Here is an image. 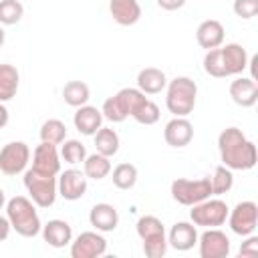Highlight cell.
<instances>
[{
    "mask_svg": "<svg viewBox=\"0 0 258 258\" xmlns=\"http://www.w3.org/2000/svg\"><path fill=\"white\" fill-rule=\"evenodd\" d=\"M32 169L48 175H58L60 173V153L56 145L40 141L32 153Z\"/></svg>",
    "mask_w": 258,
    "mask_h": 258,
    "instance_id": "12",
    "label": "cell"
},
{
    "mask_svg": "<svg viewBox=\"0 0 258 258\" xmlns=\"http://www.w3.org/2000/svg\"><path fill=\"white\" fill-rule=\"evenodd\" d=\"M4 40H6V32H4V28H2V24H0V46L4 44Z\"/></svg>",
    "mask_w": 258,
    "mask_h": 258,
    "instance_id": "43",
    "label": "cell"
},
{
    "mask_svg": "<svg viewBox=\"0 0 258 258\" xmlns=\"http://www.w3.org/2000/svg\"><path fill=\"white\" fill-rule=\"evenodd\" d=\"M187 0H157V6L161 8V10H179L183 4H185Z\"/></svg>",
    "mask_w": 258,
    "mask_h": 258,
    "instance_id": "39",
    "label": "cell"
},
{
    "mask_svg": "<svg viewBox=\"0 0 258 258\" xmlns=\"http://www.w3.org/2000/svg\"><path fill=\"white\" fill-rule=\"evenodd\" d=\"M101 113H103V119H107V121H111V123H123V121L127 119V115H125V113H123V109L119 107V103H117L115 95H113V97H109V99L103 103Z\"/></svg>",
    "mask_w": 258,
    "mask_h": 258,
    "instance_id": "36",
    "label": "cell"
},
{
    "mask_svg": "<svg viewBox=\"0 0 258 258\" xmlns=\"http://www.w3.org/2000/svg\"><path fill=\"white\" fill-rule=\"evenodd\" d=\"M2 208H6V194H4V189L0 187V210Z\"/></svg>",
    "mask_w": 258,
    "mask_h": 258,
    "instance_id": "42",
    "label": "cell"
},
{
    "mask_svg": "<svg viewBox=\"0 0 258 258\" xmlns=\"http://www.w3.org/2000/svg\"><path fill=\"white\" fill-rule=\"evenodd\" d=\"M6 218L12 226V230L16 234H20L22 238H34L42 230L34 202L26 196H14L6 202Z\"/></svg>",
    "mask_w": 258,
    "mask_h": 258,
    "instance_id": "2",
    "label": "cell"
},
{
    "mask_svg": "<svg viewBox=\"0 0 258 258\" xmlns=\"http://www.w3.org/2000/svg\"><path fill=\"white\" fill-rule=\"evenodd\" d=\"M73 123H75V129L79 133L95 135L103 127V113H101V109H97L93 105H81V107H77Z\"/></svg>",
    "mask_w": 258,
    "mask_h": 258,
    "instance_id": "17",
    "label": "cell"
},
{
    "mask_svg": "<svg viewBox=\"0 0 258 258\" xmlns=\"http://www.w3.org/2000/svg\"><path fill=\"white\" fill-rule=\"evenodd\" d=\"M165 105L173 117H187L198 101V85L189 77H175L167 81L165 87Z\"/></svg>",
    "mask_w": 258,
    "mask_h": 258,
    "instance_id": "3",
    "label": "cell"
},
{
    "mask_svg": "<svg viewBox=\"0 0 258 258\" xmlns=\"http://www.w3.org/2000/svg\"><path fill=\"white\" fill-rule=\"evenodd\" d=\"M60 157L71 165L83 163L87 157V147L79 139H64L60 143Z\"/></svg>",
    "mask_w": 258,
    "mask_h": 258,
    "instance_id": "32",
    "label": "cell"
},
{
    "mask_svg": "<svg viewBox=\"0 0 258 258\" xmlns=\"http://www.w3.org/2000/svg\"><path fill=\"white\" fill-rule=\"evenodd\" d=\"M198 244V230L191 222H175L167 234V246L177 252H187Z\"/></svg>",
    "mask_w": 258,
    "mask_h": 258,
    "instance_id": "14",
    "label": "cell"
},
{
    "mask_svg": "<svg viewBox=\"0 0 258 258\" xmlns=\"http://www.w3.org/2000/svg\"><path fill=\"white\" fill-rule=\"evenodd\" d=\"M212 196V185H210V177H202V179H185V177H177L171 181V198L181 204V206H194L200 204L204 200H208Z\"/></svg>",
    "mask_w": 258,
    "mask_h": 258,
    "instance_id": "5",
    "label": "cell"
},
{
    "mask_svg": "<svg viewBox=\"0 0 258 258\" xmlns=\"http://www.w3.org/2000/svg\"><path fill=\"white\" fill-rule=\"evenodd\" d=\"M218 149H220L222 163L232 171L234 169L246 171L256 165V159H258L256 145L238 127H226L218 135Z\"/></svg>",
    "mask_w": 258,
    "mask_h": 258,
    "instance_id": "1",
    "label": "cell"
},
{
    "mask_svg": "<svg viewBox=\"0 0 258 258\" xmlns=\"http://www.w3.org/2000/svg\"><path fill=\"white\" fill-rule=\"evenodd\" d=\"M240 254L242 256H254V254H258V238L256 236H246V242H242V246H240Z\"/></svg>",
    "mask_w": 258,
    "mask_h": 258,
    "instance_id": "38",
    "label": "cell"
},
{
    "mask_svg": "<svg viewBox=\"0 0 258 258\" xmlns=\"http://www.w3.org/2000/svg\"><path fill=\"white\" fill-rule=\"evenodd\" d=\"M18 85H20V75L16 67L10 62H2L0 64V103L14 99Z\"/></svg>",
    "mask_w": 258,
    "mask_h": 258,
    "instance_id": "23",
    "label": "cell"
},
{
    "mask_svg": "<svg viewBox=\"0 0 258 258\" xmlns=\"http://www.w3.org/2000/svg\"><path fill=\"white\" fill-rule=\"evenodd\" d=\"M198 244L202 258H226L230 254V238L218 228H208L198 236Z\"/></svg>",
    "mask_w": 258,
    "mask_h": 258,
    "instance_id": "10",
    "label": "cell"
},
{
    "mask_svg": "<svg viewBox=\"0 0 258 258\" xmlns=\"http://www.w3.org/2000/svg\"><path fill=\"white\" fill-rule=\"evenodd\" d=\"M111 171V161L107 155H101V153H91L85 157L83 161V173L87 175V179H103L107 177Z\"/></svg>",
    "mask_w": 258,
    "mask_h": 258,
    "instance_id": "25",
    "label": "cell"
},
{
    "mask_svg": "<svg viewBox=\"0 0 258 258\" xmlns=\"http://www.w3.org/2000/svg\"><path fill=\"white\" fill-rule=\"evenodd\" d=\"M93 137H95V149H97V153L107 155V157H113V155L119 151L121 141H119V135H117L115 129H111V127H101Z\"/></svg>",
    "mask_w": 258,
    "mask_h": 258,
    "instance_id": "26",
    "label": "cell"
},
{
    "mask_svg": "<svg viewBox=\"0 0 258 258\" xmlns=\"http://www.w3.org/2000/svg\"><path fill=\"white\" fill-rule=\"evenodd\" d=\"M210 185H212V196H222L228 194L234 185V173L230 167H226L224 163L218 165L214 169V175L210 177Z\"/></svg>",
    "mask_w": 258,
    "mask_h": 258,
    "instance_id": "30",
    "label": "cell"
},
{
    "mask_svg": "<svg viewBox=\"0 0 258 258\" xmlns=\"http://www.w3.org/2000/svg\"><path fill=\"white\" fill-rule=\"evenodd\" d=\"M163 139L171 147H185L194 139V125L187 117H173L163 129Z\"/></svg>",
    "mask_w": 258,
    "mask_h": 258,
    "instance_id": "13",
    "label": "cell"
},
{
    "mask_svg": "<svg viewBox=\"0 0 258 258\" xmlns=\"http://www.w3.org/2000/svg\"><path fill=\"white\" fill-rule=\"evenodd\" d=\"M230 97L238 107H254L258 101V85L250 77H238L230 83Z\"/></svg>",
    "mask_w": 258,
    "mask_h": 258,
    "instance_id": "16",
    "label": "cell"
},
{
    "mask_svg": "<svg viewBox=\"0 0 258 258\" xmlns=\"http://www.w3.org/2000/svg\"><path fill=\"white\" fill-rule=\"evenodd\" d=\"M196 38H198V44L202 48H206V50L222 46V42H224V26H222V22L214 20V18H208V20L200 22V26L196 30Z\"/></svg>",
    "mask_w": 258,
    "mask_h": 258,
    "instance_id": "21",
    "label": "cell"
},
{
    "mask_svg": "<svg viewBox=\"0 0 258 258\" xmlns=\"http://www.w3.org/2000/svg\"><path fill=\"white\" fill-rule=\"evenodd\" d=\"M58 196H62L69 202H77L87 194V175L79 169H64L56 177Z\"/></svg>",
    "mask_w": 258,
    "mask_h": 258,
    "instance_id": "11",
    "label": "cell"
},
{
    "mask_svg": "<svg viewBox=\"0 0 258 258\" xmlns=\"http://www.w3.org/2000/svg\"><path fill=\"white\" fill-rule=\"evenodd\" d=\"M228 226L238 236H250L254 234L258 226V206L250 200L240 202L234 206L232 212H228Z\"/></svg>",
    "mask_w": 258,
    "mask_h": 258,
    "instance_id": "8",
    "label": "cell"
},
{
    "mask_svg": "<svg viewBox=\"0 0 258 258\" xmlns=\"http://www.w3.org/2000/svg\"><path fill=\"white\" fill-rule=\"evenodd\" d=\"M40 232L44 242L52 248H64L73 242V228L64 220H48Z\"/></svg>",
    "mask_w": 258,
    "mask_h": 258,
    "instance_id": "18",
    "label": "cell"
},
{
    "mask_svg": "<svg viewBox=\"0 0 258 258\" xmlns=\"http://www.w3.org/2000/svg\"><path fill=\"white\" fill-rule=\"evenodd\" d=\"M24 14V6L20 0H0V24L10 26L20 22Z\"/></svg>",
    "mask_w": 258,
    "mask_h": 258,
    "instance_id": "33",
    "label": "cell"
},
{
    "mask_svg": "<svg viewBox=\"0 0 258 258\" xmlns=\"http://www.w3.org/2000/svg\"><path fill=\"white\" fill-rule=\"evenodd\" d=\"M167 87V77L157 67H145L137 75V89L145 95H157Z\"/></svg>",
    "mask_w": 258,
    "mask_h": 258,
    "instance_id": "22",
    "label": "cell"
},
{
    "mask_svg": "<svg viewBox=\"0 0 258 258\" xmlns=\"http://www.w3.org/2000/svg\"><path fill=\"white\" fill-rule=\"evenodd\" d=\"M67 139V125L60 119H48L40 125V141L60 145Z\"/></svg>",
    "mask_w": 258,
    "mask_h": 258,
    "instance_id": "28",
    "label": "cell"
},
{
    "mask_svg": "<svg viewBox=\"0 0 258 258\" xmlns=\"http://www.w3.org/2000/svg\"><path fill=\"white\" fill-rule=\"evenodd\" d=\"M220 54H222V64H224L226 77L240 75L248 67V52L238 42H230L226 46H220Z\"/></svg>",
    "mask_w": 258,
    "mask_h": 258,
    "instance_id": "15",
    "label": "cell"
},
{
    "mask_svg": "<svg viewBox=\"0 0 258 258\" xmlns=\"http://www.w3.org/2000/svg\"><path fill=\"white\" fill-rule=\"evenodd\" d=\"M204 71H206L210 77H216V79H224V77H226L224 64H222L220 46H218V48H212V50H206V56H204Z\"/></svg>",
    "mask_w": 258,
    "mask_h": 258,
    "instance_id": "35",
    "label": "cell"
},
{
    "mask_svg": "<svg viewBox=\"0 0 258 258\" xmlns=\"http://www.w3.org/2000/svg\"><path fill=\"white\" fill-rule=\"evenodd\" d=\"M10 230H12V226H10L8 218H6V216H0V242L8 240V236H10Z\"/></svg>",
    "mask_w": 258,
    "mask_h": 258,
    "instance_id": "40",
    "label": "cell"
},
{
    "mask_svg": "<svg viewBox=\"0 0 258 258\" xmlns=\"http://www.w3.org/2000/svg\"><path fill=\"white\" fill-rule=\"evenodd\" d=\"M8 123V109L4 107V103H0V129H4Z\"/></svg>",
    "mask_w": 258,
    "mask_h": 258,
    "instance_id": "41",
    "label": "cell"
},
{
    "mask_svg": "<svg viewBox=\"0 0 258 258\" xmlns=\"http://www.w3.org/2000/svg\"><path fill=\"white\" fill-rule=\"evenodd\" d=\"M107 252V240L99 232H81L71 242L73 258H99Z\"/></svg>",
    "mask_w": 258,
    "mask_h": 258,
    "instance_id": "9",
    "label": "cell"
},
{
    "mask_svg": "<svg viewBox=\"0 0 258 258\" xmlns=\"http://www.w3.org/2000/svg\"><path fill=\"white\" fill-rule=\"evenodd\" d=\"M115 99H117L119 107L123 109V113H125L127 117H131V113H133V111H135L147 97H145V93H141L139 89L125 87V89H121V91L115 95Z\"/></svg>",
    "mask_w": 258,
    "mask_h": 258,
    "instance_id": "29",
    "label": "cell"
},
{
    "mask_svg": "<svg viewBox=\"0 0 258 258\" xmlns=\"http://www.w3.org/2000/svg\"><path fill=\"white\" fill-rule=\"evenodd\" d=\"M109 12L113 20L121 26H133L141 18V6L137 0H111Z\"/></svg>",
    "mask_w": 258,
    "mask_h": 258,
    "instance_id": "20",
    "label": "cell"
},
{
    "mask_svg": "<svg viewBox=\"0 0 258 258\" xmlns=\"http://www.w3.org/2000/svg\"><path fill=\"white\" fill-rule=\"evenodd\" d=\"M24 187L38 208H50L58 196V185H56V175L40 173L36 169H26L24 171Z\"/></svg>",
    "mask_w": 258,
    "mask_h": 258,
    "instance_id": "4",
    "label": "cell"
},
{
    "mask_svg": "<svg viewBox=\"0 0 258 258\" xmlns=\"http://www.w3.org/2000/svg\"><path fill=\"white\" fill-rule=\"evenodd\" d=\"M159 107L153 103V101H149V99H145L133 113H131V117L137 121V123H141V125H153V123H157L159 121Z\"/></svg>",
    "mask_w": 258,
    "mask_h": 258,
    "instance_id": "34",
    "label": "cell"
},
{
    "mask_svg": "<svg viewBox=\"0 0 258 258\" xmlns=\"http://www.w3.org/2000/svg\"><path fill=\"white\" fill-rule=\"evenodd\" d=\"M189 220L194 226H202V228H218L222 224H226L228 212L230 208L226 206V202L222 200H204L200 204L189 206Z\"/></svg>",
    "mask_w": 258,
    "mask_h": 258,
    "instance_id": "6",
    "label": "cell"
},
{
    "mask_svg": "<svg viewBox=\"0 0 258 258\" xmlns=\"http://www.w3.org/2000/svg\"><path fill=\"white\" fill-rule=\"evenodd\" d=\"M234 14L244 18V20H250L258 14V0H234Z\"/></svg>",
    "mask_w": 258,
    "mask_h": 258,
    "instance_id": "37",
    "label": "cell"
},
{
    "mask_svg": "<svg viewBox=\"0 0 258 258\" xmlns=\"http://www.w3.org/2000/svg\"><path fill=\"white\" fill-rule=\"evenodd\" d=\"M113 185L119 189H131L137 183V167L133 163H119L113 169Z\"/></svg>",
    "mask_w": 258,
    "mask_h": 258,
    "instance_id": "31",
    "label": "cell"
},
{
    "mask_svg": "<svg viewBox=\"0 0 258 258\" xmlns=\"http://www.w3.org/2000/svg\"><path fill=\"white\" fill-rule=\"evenodd\" d=\"M137 228V236L141 238V242H155V240H167L165 236V228L163 222L155 216H141L135 224Z\"/></svg>",
    "mask_w": 258,
    "mask_h": 258,
    "instance_id": "24",
    "label": "cell"
},
{
    "mask_svg": "<svg viewBox=\"0 0 258 258\" xmlns=\"http://www.w3.org/2000/svg\"><path fill=\"white\" fill-rule=\"evenodd\" d=\"M30 161V147L24 141H10L0 149V171L4 175H18L26 171Z\"/></svg>",
    "mask_w": 258,
    "mask_h": 258,
    "instance_id": "7",
    "label": "cell"
},
{
    "mask_svg": "<svg viewBox=\"0 0 258 258\" xmlns=\"http://www.w3.org/2000/svg\"><path fill=\"white\" fill-rule=\"evenodd\" d=\"M91 97V89L87 83L83 81H69L64 87H62V99L67 105L71 107H81V105H87Z\"/></svg>",
    "mask_w": 258,
    "mask_h": 258,
    "instance_id": "27",
    "label": "cell"
},
{
    "mask_svg": "<svg viewBox=\"0 0 258 258\" xmlns=\"http://www.w3.org/2000/svg\"><path fill=\"white\" fill-rule=\"evenodd\" d=\"M89 222L97 232H113L119 224V214L111 204H95L89 212Z\"/></svg>",
    "mask_w": 258,
    "mask_h": 258,
    "instance_id": "19",
    "label": "cell"
}]
</instances>
